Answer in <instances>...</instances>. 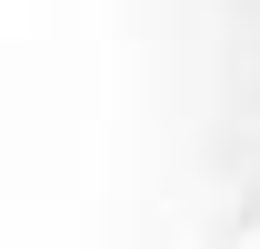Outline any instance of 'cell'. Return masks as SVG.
<instances>
[{
    "instance_id": "1",
    "label": "cell",
    "mask_w": 260,
    "mask_h": 249,
    "mask_svg": "<svg viewBox=\"0 0 260 249\" xmlns=\"http://www.w3.org/2000/svg\"><path fill=\"white\" fill-rule=\"evenodd\" d=\"M240 249H260V229H250V239H240Z\"/></svg>"
}]
</instances>
